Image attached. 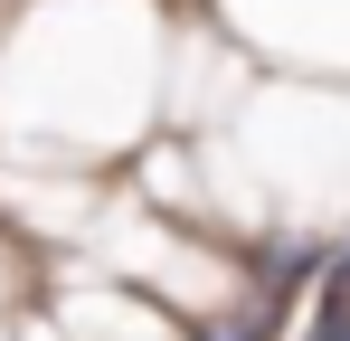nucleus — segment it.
<instances>
[{
    "mask_svg": "<svg viewBox=\"0 0 350 341\" xmlns=\"http://www.w3.org/2000/svg\"><path fill=\"white\" fill-rule=\"evenodd\" d=\"M322 341H350V294L332 303V313H322Z\"/></svg>",
    "mask_w": 350,
    "mask_h": 341,
    "instance_id": "f257e3e1",
    "label": "nucleus"
}]
</instances>
